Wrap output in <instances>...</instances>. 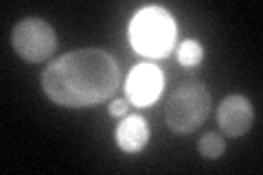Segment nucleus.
<instances>
[{
	"instance_id": "obj_1",
	"label": "nucleus",
	"mask_w": 263,
	"mask_h": 175,
	"mask_svg": "<svg viewBox=\"0 0 263 175\" xmlns=\"http://www.w3.org/2000/svg\"><path fill=\"white\" fill-rule=\"evenodd\" d=\"M119 81V64L101 48L70 51L53 60L42 72L44 94L62 107H90L108 101Z\"/></svg>"
},
{
	"instance_id": "obj_2",
	"label": "nucleus",
	"mask_w": 263,
	"mask_h": 175,
	"mask_svg": "<svg viewBox=\"0 0 263 175\" xmlns=\"http://www.w3.org/2000/svg\"><path fill=\"white\" fill-rule=\"evenodd\" d=\"M129 42L136 53L145 57H164L174 48L176 22L162 7H145L129 24Z\"/></svg>"
},
{
	"instance_id": "obj_5",
	"label": "nucleus",
	"mask_w": 263,
	"mask_h": 175,
	"mask_svg": "<svg viewBox=\"0 0 263 175\" xmlns=\"http://www.w3.org/2000/svg\"><path fill=\"white\" fill-rule=\"evenodd\" d=\"M162 92V72L154 64H136L125 81V94L132 105L147 107Z\"/></svg>"
},
{
	"instance_id": "obj_8",
	"label": "nucleus",
	"mask_w": 263,
	"mask_h": 175,
	"mask_svg": "<svg viewBox=\"0 0 263 175\" xmlns=\"http://www.w3.org/2000/svg\"><path fill=\"white\" fill-rule=\"evenodd\" d=\"M197 151L206 160H219L226 151V140L217 131H209V134H204L197 140Z\"/></svg>"
},
{
	"instance_id": "obj_6",
	"label": "nucleus",
	"mask_w": 263,
	"mask_h": 175,
	"mask_svg": "<svg viewBox=\"0 0 263 175\" xmlns=\"http://www.w3.org/2000/svg\"><path fill=\"white\" fill-rule=\"evenodd\" d=\"M219 129L226 138H239L248 134L254 123V107L243 94H230L219 103L217 110Z\"/></svg>"
},
{
	"instance_id": "obj_3",
	"label": "nucleus",
	"mask_w": 263,
	"mask_h": 175,
	"mask_svg": "<svg viewBox=\"0 0 263 175\" xmlns=\"http://www.w3.org/2000/svg\"><path fill=\"white\" fill-rule=\"evenodd\" d=\"M211 92L200 81H186L169 94L164 123L174 134H191L209 119Z\"/></svg>"
},
{
	"instance_id": "obj_9",
	"label": "nucleus",
	"mask_w": 263,
	"mask_h": 175,
	"mask_svg": "<svg viewBox=\"0 0 263 175\" xmlns=\"http://www.w3.org/2000/svg\"><path fill=\"white\" fill-rule=\"evenodd\" d=\"M204 60V48L197 40H184L178 48V62L184 68H195L197 64Z\"/></svg>"
},
{
	"instance_id": "obj_4",
	"label": "nucleus",
	"mask_w": 263,
	"mask_h": 175,
	"mask_svg": "<svg viewBox=\"0 0 263 175\" xmlns=\"http://www.w3.org/2000/svg\"><path fill=\"white\" fill-rule=\"evenodd\" d=\"M11 46L29 64L46 62L57 51L55 29L42 18H24L11 31Z\"/></svg>"
},
{
	"instance_id": "obj_7",
	"label": "nucleus",
	"mask_w": 263,
	"mask_h": 175,
	"mask_svg": "<svg viewBox=\"0 0 263 175\" xmlns=\"http://www.w3.org/2000/svg\"><path fill=\"white\" fill-rule=\"evenodd\" d=\"M117 145L125 153H136L149 143V125L143 116H125L117 127Z\"/></svg>"
},
{
	"instance_id": "obj_10",
	"label": "nucleus",
	"mask_w": 263,
	"mask_h": 175,
	"mask_svg": "<svg viewBox=\"0 0 263 175\" xmlns=\"http://www.w3.org/2000/svg\"><path fill=\"white\" fill-rule=\"evenodd\" d=\"M127 107H129L127 99H114L108 110H110L112 116H125V114H127Z\"/></svg>"
}]
</instances>
